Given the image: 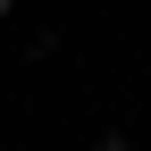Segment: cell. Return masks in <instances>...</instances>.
<instances>
[{
    "label": "cell",
    "mask_w": 151,
    "mask_h": 151,
    "mask_svg": "<svg viewBox=\"0 0 151 151\" xmlns=\"http://www.w3.org/2000/svg\"><path fill=\"white\" fill-rule=\"evenodd\" d=\"M92 151H134V143H126V134H101V143H92Z\"/></svg>",
    "instance_id": "1"
},
{
    "label": "cell",
    "mask_w": 151,
    "mask_h": 151,
    "mask_svg": "<svg viewBox=\"0 0 151 151\" xmlns=\"http://www.w3.org/2000/svg\"><path fill=\"white\" fill-rule=\"evenodd\" d=\"M9 9H17V0H0V17H9Z\"/></svg>",
    "instance_id": "2"
}]
</instances>
